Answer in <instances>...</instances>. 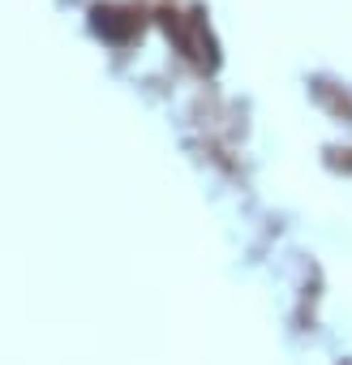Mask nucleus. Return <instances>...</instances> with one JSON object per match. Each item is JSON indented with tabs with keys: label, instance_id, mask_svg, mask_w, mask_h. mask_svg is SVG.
Instances as JSON below:
<instances>
[{
	"label": "nucleus",
	"instance_id": "nucleus-1",
	"mask_svg": "<svg viewBox=\"0 0 352 365\" xmlns=\"http://www.w3.org/2000/svg\"><path fill=\"white\" fill-rule=\"evenodd\" d=\"M90 26L108 43H129V39L142 35V14L138 9H120V5H95L90 9Z\"/></svg>",
	"mask_w": 352,
	"mask_h": 365
},
{
	"label": "nucleus",
	"instance_id": "nucleus-2",
	"mask_svg": "<svg viewBox=\"0 0 352 365\" xmlns=\"http://www.w3.org/2000/svg\"><path fill=\"white\" fill-rule=\"evenodd\" d=\"M314 95L335 112V116H343V120H352V99L348 95H339V91H331V82H314Z\"/></svg>",
	"mask_w": 352,
	"mask_h": 365
},
{
	"label": "nucleus",
	"instance_id": "nucleus-3",
	"mask_svg": "<svg viewBox=\"0 0 352 365\" xmlns=\"http://www.w3.org/2000/svg\"><path fill=\"white\" fill-rule=\"evenodd\" d=\"M326 163L339 172H352V150H326Z\"/></svg>",
	"mask_w": 352,
	"mask_h": 365
}]
</instances>
